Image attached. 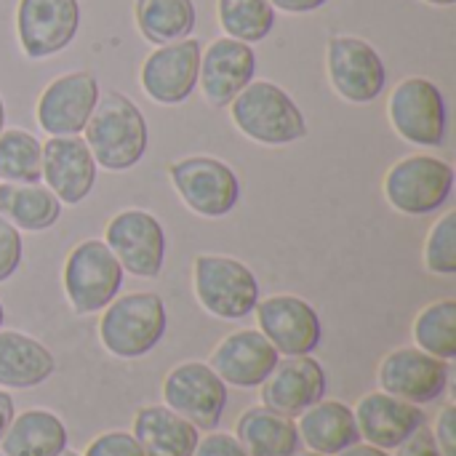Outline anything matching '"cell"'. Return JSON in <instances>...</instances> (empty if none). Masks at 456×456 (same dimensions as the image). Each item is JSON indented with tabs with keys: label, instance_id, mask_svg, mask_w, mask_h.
I'll return each mask as SVG.
<instances>
[{
	"label": "cell",
	"instance_id": "46",
	"mask_svg": "<svg viewBox=\"0 0 456 456\" xmlns=\"http://www.w3.org/2000/svg\"><path fill=\"white\" fill-rule=\"evenodd\" d=\"M0 456H5V454H3V452H0Z\"/></svg>",
	"mask_w": 456,
	"mask_h": 456
},
{
	"label": "cell",
	"instance_id": "40",
	"mask_svg": "<svg viewBox=\"0 0 456 456\" xmlns=\"http://www.w3.org/2000/svg\"><path fill=\"white\" fill-rule=\"evenodd\" d=\"M337 456H390L385 449H377V446H371V444H353V446H347V449H342Z\"/></svg>",
	"mask_w": 456,
	"mask_h": 456
},
{
	"label": "cell",
	"instance_id": "5",
	"mask_svg": "<svg viewBox=\"0 0 456 456\" xmlns=\"http://www.w3.org/2000/svg\"><path fill=\"white\" fill-rule=\"evenodd\" d=\"M192 283L200 307L222 321H240L259 302L256 275L232 256L200 254L192 267Z\"/></svg>",
	"mask_w": 456,
	"mask_h": 456
},
{
	"label": "cell",
	"instance_id": "34",
	"mask_svg": "<svg viewBox=\"0 0 456 456\" xmlns=\"http://www.w3.org/2000/svg\"><path fill=\"white\" fill-rule=\"evenodd\" d=\"M21 262V235L19 230L0 216V283L8 281Z\"/></svg>",
	"mask_w": 456,
	"mask_h": 456
},
{
	"label": "cell",
	"instance_id": "23",
	"mask_svg": "<svg viewBox=\"0 0 456 456\" xmlns=\"http://www.w3.org/2000/svg\"><path fill=\"white\" fill-rule=\"evenodd\" d=\"M136 444L144 456H192L198 446V428L182 419L168 406H144L134 417Z\"/></svg>",
	"mask_w": 456,
	"mask_h": 456
},
{
	"label": "cell",
	"instance_id": "24",
	"mask_svg": "<svg viewBox=\"0 0 456 456\" xmlns=\"http://www.w3.org/2000/svg\"><path fill=\"white\" fill-rule=\"evenodd\" d=\"M53 369L56 361L43 342L21 331H0V387H37L53 374Z\"/></svg>",
	"mask_w": 456,
	"mask_h": 456
},
{
	"label": "cell",
	"instance_id": "22",
	"mask_svg": "<svg viewBox=\"0 0 456 456\" xmlns=\"http://www.w3.org/2000/svg\"><path fill=\"white\" fill-rule=\"evenodd\" d=\"M297 419L299 441H305V446L315 454L337 456L361 441L355 414L342 401H318Z\"/></svg>",
	"mask_w": 456,
	"mask_h": 456
},
{
	"label": "cell",
	"instance_id": "14",
	"mask_svg": "<svg viewBox=\"0 0 456 456\" xmlns=\"http://www.w3.org/2000/svg\"><path fill=\"white\" fill-rule=\"evenodd\" d=\"M377 379L382 393L425 406L444 395L449 385V363L419 347H401L379 363Z\"/></svg>",
	"mask_w": 456,
	"mask_h": 456
},
{
	"label": "cell",
	"instance_id": "8",
	"mask_svg": "<svg viewBox=\"0 0 456 456\" xmlns=\"http://www.w3.org/2000/svg\"><path fill=\"white\" fill-rule=\"evenodd\" d=\"M387 115L395 134L417 147H441L446 142V99L441 88L428 77L401 80L387 102Z\"/></svg>",
	"mask_w": 456,
	"mask_h": 456
},
{
	"label": "cell",
	"instance_id": "17",
	"mask_svg": "<svg viewBox=\"0 0 456 456\" xmlns=\"http://www.w3.org/2000/svg\"><path fill=\"white\" fill-rule=\"evenodd\" d=\"M326 371L313 355H291L278 361L262 387V406L278 411L289 419H297L310 406L326 395Z\"/></svg>",
	"mask_w": 456,
	"mask_h": 456
},
{
	"label": "cell",
	"instance_id": "45",
	"mask_svg": "<svg viewBox=\"0 0 456 456\" xmlns=\"http://www.w3.org/2000/svg\"><path fill=\"white\" fill-rule=\"evenodd\" d=\"M3 321H5V313H3V305H0V326H3Z\"/></svg>",
	"mask_w": 456,
	"mask_h": 456
},
{
	"label": "cell",
	"instance_id": "42",
	"mask_svg": "<svg viewBox=\"0 0 456 456\" xmlns=\"http://www.w3.org/2000/svg\"><path fill=\"white\" fill-rule=\"evenodd\" d=\"M425 3H430V5H441V8H449V5H454L456 0H425Z\"/></svg>",
	"mask_w": 456,
	"mask_h": 456
},
{
	"label": "cell",
	"instance_id": "4",
	"mask_svg": "<svg viewBox=\"0 0 456 456\" xmlns=\"http://www.w3.org/2000/svg\"><path fill=\"white\" fill-rule=\"evenodd\" d=\"M454 190V166L436 155L401 158L385 176L387 203L406 216H430L446 206Z\"/></svg>",
	"mask_w": 456,
	"mask_h": 456
},
{
	"label": "cell",
	"instance_id": "6",
	"mask_svg": "<svg viewBox=\"0 0 456 456\" xmlns=\"http://www.w3.org/2000/svg\"><path fill=\"white\" fill-rule=\"evenodd\" d=\"M123 289V267L104 240H80L64 265V294L77 315L104 310Z\"/></svg>",
	"mask_w": 456,
	"mask_h": 456
},
{
	"label": "cell",
	"instance_id": "31",
	"mask_svg": "<svg viewBox=\"0 0 456 456\" xmlns=\"http://www.w3.org/2000/svg\"><path fill=\"white\" fill-rule=\"evenodd\" d=\"M216 13L227 37L248 45L265 40L275 27V8L270 0H219Z\"/></svg>",
	"mask_w": 456,
	"mask_h": 456
},
{
	"label": "cell",
	"instance_id": "21",
	"mask_svg": "<svg viewBox=\"0 0 456 456\" xmlns=\"http://www.w3.org/2000/svg\"><path fill=\"white\" fill-rule=\"evenodd\" d=\"M361 441L377 449H398L419 428H425V414L419 406L393 398L387 393H369L353 409Z\"/></svg>",
	"mask_w": 456,
	"mask_h": 456
},
{
	"label": "cell",
	"instance_id": "15",
	"mask_svg": "<svg viewBox=\"0 0 456 456\" xmlns=\"http://www.w3.org/2000/svg\"><path fill=\"white\" fill-rule=\"evenodd\" d=\"M200 43L195 37H184L176 43L158 45L142 64L139 80L144 94L158 104H182L198 88L200 69Z\"/></svg>",
	"mask_w": 456,
	"mask_h": 456
},
{
	"label": "cell",
	"instance_id": "35",
	"mask_svg": "<svg viewBox=\"0 0 456 456\" xmlns=\"http://www.w3.org/2000/svg\"><path fill=\"white\" fill-rule=\"evenodd\" d=\"M192 456H248L243 446L235 441V436L227 433H208L206 438H198V446Z\"/></svg>",
	"mask_w": 456,
	"mask_h": 456
},
{
	"label": "cell",
	"instance_id": "26",
	"mask_svg": "<svg viewBox=\"0 0 456 456\" xmlns=\"http://www.w3.org/2000/svg\"><path fill=\"white\" fill-rule=\"evenodd\" d=\"M67 449V428L61 419L43 409H29L13 417L0 441L5 456H59Z\"/></svg>",
	"mask_w": 456,
	"mask_h": 456
},
{
	"label": "cell",
	"instance_id": "10",
	"mask_svg": "<svg viewBox=\"0 0 456 456\" xmlns=\"http://www.w3.org/2000/svg\"><path fill=\"white\" fill-rule=\"evenodd\" d=\"M329 80L334 91L350 104H369L382 96L387 86V69L379 51L355 35H337L326 51Z\"/></svg>",
	"mask_w": 456,
	"mask_h": 456
},
{
	"label": "cell",
	"instance_id": "30",
	"mask_svg": "<svg viewBox=\"0 0 456 456\" xmlns=\"http://www.w3.org/2000/svg\"><path fill=\"white\" fill-rule=\"evenodd\" d=\"M414 342L419 350L452 363L456 358V302L441 299L428 305L414 321Z\"/></svg>",
	"mask_w": 456,
	"mask_h": 456
},
{
	"label": "cell",
	"instance_id": "41",
	"mask_svg": "<svg viewBox=\"0 0 456 456\" xmlns=\"http://www.w3.org/2000/svg\"><path fill=\"white\" fill-rule=\"evenodd\" d=\"M5 131V104H3V96H0V134Z\"/></svg>",
	"mask_w": 456,
	"mask_h": 456
},
{
	"label": "cell",
	"instance_id": "20",
	"mask_svg": "<svg viewBox=\"0 0 456 456\" xmlns=\"http://www.w3.org/2000/svg\"><path fill=\"white\" fill-rule=\"evenodd\" d=\"M278 361H281L278 350L265 339L262 331L243 329L224 337L216 345L208 366L216 371V377L224 385L248 390V387H259L270 377Z\"/></svg>",
	"mask_w": 456,
	"mask_h": 456
},
{
	"label": "cell",
	"instance_id": "37",
	"mask_svg": "<svg viewBox=\"0 0 456 456\" xmlns=\"http://www.w3.org/2000/svg\"><path fill=\"white\" fill-rule=\"evenodd\" d=\"M395 456H444L438 452L436 441H433V433H428L425 428H419L411 438H406L398 449Z\"/></svg>",
	"mask_w": 456,
	"mask_h": 456
},
{
	"label": "cell",
	"instance_id": "29",
	"mask_svg": "<svg viewBox=\"0 0 456 456\" xmlns=\"http://www.w3.org/2000/svg\"><path fill=\"white\" fill-rule=\"evenodd\" d=\"M0 179L13 184H37L43 179V144L21 128L0 134Z\"/></svg>",
	"mask_w": 456,
	"mask_h": 456
},
{
	"label": "cell",
	"instance_id": "19",
	"mask_svg": "<svg viewBox=\"0 0 456 456\" xmlns=\"http://www.w3.org/2000/svg\"><path fill=\"white\" fill-rule=\"evenodd\" d=\"M43 182L69 206H77L91 195L96 184V160L80 134L51 136L43 144Z\"/></svg>",
	"mask_w": 456,
	"mask_h": 456
},
{
	"label": "cell",
	"instance_id": "33",
	"mask_svg": "<svg viewBox=\"0 0 456 456\" xmlns=\"http://www.w3.org/2000/svg\"><path fill=\"white\" fill-rule=\"evenodd\" d=\"M83 456H144V452L131 433L115 430V433H102L99 438H94Z\"/></svg>",
	"mask_w": 456,
	"mask_h": 456
},
{
	"label": "cell",
	"instance_id": "36",
	"mask_svg": "<svg viewBox=\"0 0 456 456\" xmlns=\"http://www.w3.org/2000/svg\"><path fill=\"white\" fill-rule=\"evenodd\" d=\"M433 441L438 446V452L444 456H456V409L446 406L438 419H436V433Z\"/></svg>",
	"mask_w": 456,
	"mask_h": 456
},
{
	"label": "cell",
	"instance_id": "7",
	"mask_svg": "<svg viewBox=\"0 0 456 456\" xmlns=\"http://www.w3.org/2000/svg\"><path fill=\"white\" fill-rule=\"evenodd\" d=\"M168 179L179 192L182 203L206 219L227 216L240 200V179L238 174L208 155L184 158L168 166Z\"/></svg>",
	"mask_w": 456,
	"mask_h": 456
},
{
	"label": "cell",
	"instance_id": "12",
	"mask_svg": "<svg viewBox=\"0 0 456 456\" xmlns=\"http://www.w3.org/2000/svg\"><path fill=\"white\" fill-rule=\"evenodd\" d=\"M80 3L77 0H19L16 35L29 59H48L77 37Z\"/></svg>",
	"mask_w": 456,
	"mask_h": 456
},
{
	"label": "cell",
	"instance_id": "38",
	"mask_svg": "<svg viewBox=\"0 0 456 456\" xmlns=\"http://www.w3.org/2000/svg\"><path fill=\"white\" fill-rule=\"evenodd\" d=\"M329 0H270L273 8H281L286 13H313L318 8H323Z\"/></svg>",
	"mask_w": 456,
	"mask_h": 456
},
{
	"label": "cell",
	"instance_id": "3",
	"mask_svg": "<svg viewBox=\"0 0 456 456\" xmlns=\"http://www.w3.org/2000/svg\"><path fill=\"white\" fill-rule=\"evenodd\" d=\"M168 326L166 305L152 291L115 297L99 321V339L115 358H142L158 347Z\"/></svg>",
	"mask_w": 456,
	"mask_h": 456
},
{
	"label": "cell",
	"instance_id": "2",
	"mask_svg": "<svg viewBox=\"0 0 456 456\" xmlns=\"http://www.w3.org/2000/svg\"><path fill=\"white\" fill-rule=\"evenodd\" d=\"M235 128L251 142L283 147L307 136V120L297 102L270 80H251L230 104Z\"/></svg>",
	"mask_w": 456,
	"mask_h": 456
},
{
	"label": "cell",
	"instance_id": "18",
	"mask_svg": "<svg viewBox=\"0 0 456 456\" xmlns=\"http://www.w3.org/2000/svg\"><path fill=\"white\" fill-rule=\"evenodd\" d=\"M256 53L248 43L235 37H216L200 53L198 83L211 107H230L232 99L254 80Z\"/></svg>",
	"mask_w": 456,
	"mask_h": 456
},
{
	"label": "cell",
	"instance_id": "9",
	"mask_svg": "<svg viewBox=\"0 0 456 456\" xmlns=\"http://www.w3.org/2000/svg\"><path fill=\"white\" fill-rule=\"evenodd\" d=\"M163 401L198 430H216L227 406V385L208 363H182L163 379Z\"/></svg>",
	"mask_w": 456,
	"mask_h": 456
},
{
	"label": "cell",
	"instance_id": "39",
	"mask_svg": "<svg viewBox=\"0 0 456 456\" xmlns=\"http://www.w3.org/2000/svg\"><path fill=\"white\" fill-rule=\"evenodd\" d=\"M13 417H16V406H13V398H11V395H8L5 390H0V441H3V436H5V430L11 428Z\"/></svg>",
	"mask_w": 456,
	"mask_h": 456
},
{
	"label": "cell",
	"instance_id": "1",
	"mask_svg": "<svg viewBox=\"0 0 456 456\" xmlns=\"http://www.w3.org/2000/svg\"><path fill=\"white\" fill-rule=\"evenodd\" d=\"M83 139L96 160L107 171H128L147 152V120L142 110L120 91L99 96Z\"/></svg>",
	"mask_w": 456,
	"mask_h": 456
},
{
	"label": "cell",
	"instance_id": "43",
	"mask_svg": "<svg viewBox=\"0 0 456 456\" xmlns=\"http://www.w3.org/2000/svg\"><path fill=\"white\" fill-rule=\"evenodd\" d=\"M291 456H323V454H315V452H305V454H299V452H297V454H291Z\"/></svg>",
	"mask_w": 456,
	"mask_h": 456
},
{
	"label": "cell",
	"instance_id": "11",
	"mask_svg": "<svg viewBox=\"0 0 456 456\" xmlns=\"http://www.w3.org/2000/svg\"><path fill=\"white\" fill-rule=\"evenodd\" d=\"M104 243L120 262L123 273L136 278H158L166 259V232L158 216L142 208H128L107 222Z\"/></svg>",
	"mask_w": 456,
	"mask_h": 456
},
{
	"label": "cell",
	"instance_id": "16",
	"mask_svg": "<svg viewBox=\"0 0 456 456\" xmlns=\"http://www.w3.org/2000/svg\"><path fill=\"white\" fill-rule=\"evenodd\" d=\"M99 96V80L91 72L77 69L59 75L37 99V126L51 136H77L83 134Z\"/></svg>",
	"mask_w": 456,
	"mask_h": 456
},
{
	"label": "cell",
	"instance_id": "32",
	"mask_svg": "<svg viewBox=\"0 0 456 456\" xmlns=\"http://www.w3.org/2000/svg\"><path fill=\"white\" fill-rule=\"evenodd\" d=\"M425 267L433 275H456V211H446L428 232Z\"/></svg>",
	"mask_w": 456,
	"mask_h": 456
},
{
	"label": "cell",
	"instance_id": "13",
	"mask_svg": "<svg viewBox=\"0 0 456 456\" xmlns=\"http://www.w3.org/2000/svg\"><path fill=\"white\" fill-rule=\"evenodd\" d=\"M254 313L259 331L278 350V355H310L321 345L323 329L315 307L294 294L259 299Z\"/></svg>",
	"mask_w": 456,
	"mask_h": 456
},
{
	"label": "cell",
	"instance_id": "25",
	"mask_svg": "<svg viewBox=\"0 0 456 456\" xmlns=\"http://www.w3.org/2000/svg\"><path fill=\"white\" fill-rule=\"evenodd\" d=\"M235 441L248 456H291L299 452L297 422L270 411L267 406L248 409L235 425Z\"/></svg>",
	"mask_w": 456,
	"mask_h": 456
},
{
	"label": "cell",
	"instance_id": "27",
	"mask_svg": "<svg viewBox=\"0 0 456 456\" xmlns=\"http://www.w3.org/2000/svg\"><path fill=\"white\" fill-rule=\"evenodd\" d=\"M0 216L8 219L16 230L43 232L59 222L61 200L40 182L37 184L0 182Z\"/></svg>",
	"mask_w": 456,
	"mask_h": 456
},
{
	"label": "cell",
	"instance_id": "44",
	"mask_svg": "<svg viewBox=\"0 0 456 456\" xmlns=\"http://www.w3.org/2000/svg\"><path fill=\"white\" fill-rule=\"evenodd\" d=\"M59 456H80V454H75V452H67V449H64Z\"/></svg>",
	"mask_w": 456,
	"mask_h": 456
},
{
	"label": "cell",
	"instance_id": "28",
	"mask_svg": "<svg viewBox=\"0 0 456 456\" xmlns=\"http://www.w3.org/2000/svg\"><path fill=\"white\" fill-rule=\"evenodd\" d=\"M192 0H136V27L152 45L176 43L195 29Z\"/></svg>",
	"mask_w": 456,
	"mask_h": 456
}]
</instances>
